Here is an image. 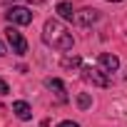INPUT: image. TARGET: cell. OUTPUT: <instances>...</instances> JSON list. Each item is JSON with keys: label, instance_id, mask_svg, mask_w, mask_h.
Wrapping results in <instances>:
<instances>
[{"label": "cell", "instance_id": "obj_5", "mask_svg": "<svg viewBox=\"0 0 127 127\" xmlns=\"http://www.w3.org/2000/svg\"><path fill=\"white\" fill-rule=\"evenodd\" d=\"M97 20H100V13L92 10V8L75 10V18H72V23H75V25H82V28H87V25H92V23H97Z\"/></svg>", "mask_w": 127, "mask_h": 127}, {"label": "cell", "instance_id": "obj_12", "mask_svg": "<svg viewBox=\"0 0 127 127\" xmlns=\"http://www.w3.org/2000/svg\"><path fill=\"white\" fill-rule=\"evenodd\" d=\"M10 92V87H8V82L3 80V77H0V95H8Z\"/></svg>", "mask_w": 127, "mask_h": 127}, {"label": "cell", "instance_id": "obj_9", "mask_svg": "<svg viewBox=\"0 0 127 127\" xmlns=\"http://www.w3.org/2000/svg\"><path fill=\"white\" fill-rule=\"evenodd\" d=\"M80 65H82V57L80 55H65V57L60 60V67L62 70H77Z\"/></svg>", "mask_w": 127, "mask_h": 127}, {"label": "cell", "instance_id": "obj_6", "mask_svg": "<svg viewBox=\"0 0 127 127\" xmlns=\"http://www.w3.org/2000/svg\"><path fill=\"white\" fill-rule=\"evenodd\" d=\"M100 67L105 70V72H115V70H120V57L117 55H110V52H100Z\"/></svg>", "mask_w": 127, "mask_h": 127}, {"label": "cell", "instance_id": "obj_8", "mask_svg": "<svg viewBox=\"0 0 127 127\" xmlns=\"http://www.w3.org/2000/svg\"><path fill=\"white\" fill-rule=\"evenodd\" d=\"M13 112H15V117H18V120H23V122H28V120L32 117V107H30L28 102H23V100L13 102Z\"/></svg>", "mask_w": 127, "mask_h": 127}, {"label": "cell", "instance_id": "obj_10", "mask_svg": "<svg viewBox=\"0 0 127 127\" xmlns=\"http://www.w3.org/2000/svg\"><path fill=\"white\" fill-rule=\"evenodd\" d=\"M55 10H57V15H60V18H65V20H72V18H75V10H72V5H70V3H57V8H55Z\"/></svg>", "mask_w": 127, "mask_h": 127}, {"label": "cell", "instance_id": "obj_7", "mask_svg": "<svg viewBox=\"0 0 127 127\" xmlns=\"http://www.w3.org/2000/svg\"><path fill=\"white\" fill-rule=\"evenodd\" d=\"M45 85H47V90L55 92L57 102H67V92H65V85H62V80H57V77H47Z\"/></svg>", "mask_w": 127, "mask_h": 127}, {"label": "cell", "instance_id": "obj_11", "mask_svg": "<svg viewBox=\"0 0 127 127\" xmlns=\"http://www.w3.org/2000/svg\"><path fill=\"white\" fill-rule=\"evenodd\" d=\"M77 107H80V110H87V107H92V97H90L87 92H80V95H77Z\"/></svg>", "mask_w": 127, "mask_h": 127}, {"label": "cell", "instance_id": "obj_16", "mask_svg": "<svg viewBox=\"0 0 127 127\" xmlns=\"http://www.w3.org/2000/svg\"><path fill=\"white\" fill-rule=\"evenodd\" d=\"M3 55H5V45H3V42H0V57H3Z\"/></svg>", "mask_w": 127, "mask_h": 127}, {"label": "cell", "instance_id": "obj_2", "mask_svg": "<svg viewBox=\"0 0 127 127\" xmlns=\"http://www.w3.org/2000/svg\"><path fill=\"white\" fill-rule=\"evenodd\" d=\"M80 72H82V80L85 82H90L95 87H110V77L102 70H97V67H82Z\"/></svg>", "mask_w": 127, "mask_h": 127}, {"label": "cell", "instance_id": "obj_1", "mask_svg": "<svg viewBox=\"0 0 127 127\" xmlns=\"http://www.w3.org/2000/svg\"><path fill=\"white\" fill-rule=\"evenodd\" d=\"M42 40H45V45H50L55 50H72V45H75V40L65 30V25H62L60 20H52V18L42 28Z\"/></svg>", "mask_w": 127, "mask_h": 127}, {"label": "cell", "instance_id": "obj_14", "mask_svg": "<svg viewBox=\"0 0 127 127\" xmlns=\"http://www.w3.org/2000/svg\"><path fill=\"white\" fill-rule=\"evenodd\" d=\"M28 3H35V5H42V3H47V0H28Z\"/></svg>", "mask_w": 127, "mask_h": 127}, {"label": "cell", "instance_id": "obj_3", "mask_svg": "<svg viewBox=\"0 0 127 127\" xmlns=\"http://www.w3.org/2000/svg\"><path fill=\"white\" fill-rule=\"evenodd\" d=\"M5 18H8V23H13V25H30L32 23V10H28V8H8V13H5Z\"/></svg>", "mask_w": 127, "mask_h": 127}, {"label": "cell", "instance_id": "obj_15", "mask_svg": "<svg viewBox=\"0 0 127 127\" xmlns=\"http://www.w3.org/2000/svg\"><path fill=\"white\" fill-rule=\"evenodd\" d=\"M40 127H50V120H42V122H40Z\"/></svg>", "mask_w": 127, "mask_h": 127}, {"label": "cell", "instance_id": "obj_18", "mask_svg": "<svg viewBox=\"0 0 127 127\" xmlns=\"http://www.w3.org/2000/svg\"><path fill=\"white\" fill-rule=\"evenodd\" d=\"M125 85H127V72H125Z\"/></svg>", "mask_w": 127, "mask_h": 127}, {"label": "cell", "instance_id": "obj_17", "mask_svg": "<svg viewBox=\"0 0 127 127\" xmlns=\"http://www.w3.org/2000/svg\"><path fill=\"white\" fill-rule=\"evenodd\" d=\"M110 3H122V0H110Z\"/></svg>", "mask_w": 127, "mask_h": 127}, {"label": "cell", "instance_id": "obj_13", "mask_svg": "<svg viewBox=\"0 0 127 127\" xmlns=\"http://www.w3.org/2000/svg\"><path fill=\"white\" fill-rule=\"evenodd\" d=\"M57 127H80V125H77V122H72V120H65V122H60Z\"/></svg>", "mask_w": 127, "mask_h": 127}, {"label": "cell", "instance_id": "obj_4", "mask_svg": "<svg viewBox=\"0 0 127 127\" xmlns=\"http://www.w3.org/2000/svg\"><path fill=\"white\" fill-rule=\"evenodd\" d=\"M5 37H8V42H10V47H13V52H15V55H25V52H28V40L23 37V32H20V30L8 28V30H5Z\"/></svg>", "mask_w": 127, "mask_h": 127}]
</instances>
